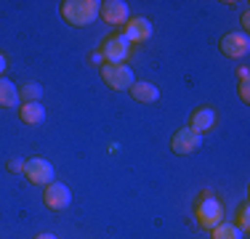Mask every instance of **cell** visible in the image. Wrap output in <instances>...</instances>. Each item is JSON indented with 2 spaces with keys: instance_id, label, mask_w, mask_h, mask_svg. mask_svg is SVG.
Here are the masks:
<instances>
[{
  "instance_id": "17",
  "label": "cell",
  "mask_w": 250,
  "mask_h": 239,
  "mask_svg": "<svg viewBox=\"0 0 250 239\" xmlns=\"http://www.w3.org/2000/svg\"><path fill=\"white\" fill-rule=\"evenodd\" d=\"M237 229H240L242 234H248V229H250V205L248 202L240 205V213H237Z\"/></svg>"
},
{
  "instance_id": "4",
  "label": "cell",
  "mask_w": 250,
  "mask_h": 239,
  "mask_svg": "<svg viewBox=\"0 0 250 239\" xmlns=\"http://www.w3.org/2000/svg\"><path fill=\"white\" fill-rule=\"evenodd\" d=\"M99 56L104 59V64H125V61H128V56H130V43L123 38L120 32L109 35V38L101 43Z\"/></svg>"
},
{
  "instance_id": "7",
  "label": "cell",
  "mask_w": 250,
  "mask_h": 239,
  "mask_svg": "<svg viewBox=\"0 0 250 239\" xmlns=\"http://www.w3.org/2000/svg\"><path fill=\"white\" fill-rule=\"evenodd\" d=\"M200 146H202V136L194 133V130H189V128L176 130L173 139H170V149H173V154H178V157H189V154H194Z\"/></svg>"
},
{
  "instance_id": "20",
  "label": "cell",
  "mask_w": 250,
  "mask_h": 239,
  "mask_svg": "<svg viewBox=\"0 0 250 239\" xmlns=\"http://www.w3.org/2000/svg\"><path fill=\"white\" fill-rule=\"evenodd\" d=\"M248 29H250V14L245 11V14H242V29L240 32H248Z\"/></svg>"
},
{
  "instance_id": "11",
  "label": "cell",
  "mask_w": 250,
  "mask_h": 239,
  "mask_svg": "<svg viewBox=\"0 0 250 239\" xmlns=\"http://www.w3.org/2000/svg\"><path fill=\"white\" fill-rule=\"evenodd\" d=\"M216 120H218V117H216V109H213V106H200V109L192 112L187 128L194 130V133H200V136H205L208 130L216 128Z\"/></svg>"
},
{
  "instance_id": "22",
  "label": "cell",
  "mask_w": 250,
  "mask_h": 239,
  "mask_svg": "<svg viewBox=\"0 0 250 239\" xmlns=\"http://www.w3.org/2000/svg\"><path fill=\"white\" fill-rule=\"evenodd\" d=\"M237 77H240V80H248V77H250V69H248V67H240V69H237Z\"/></svg>"
},
{
  "instance_id": "18",
  "label": "cell",
  "mask_w": 250,
  "mask_h": 239,
  "mask_svg": "<svg viewBox=\"0 0 250 239\" xmlns=\"http://www.w3.org/2000/svg\"><path fill=\"white\" fill-rule=\"evenodd\" d=\"M237 91H240V99L245 101H250V85H248V80H240V88H237Z\"/></svg>"
},
{
  "instance_id": "9",
  "label": "cell",
  "mask_w": 250,
  "mask_h": 239,
  "mask_svg": "<svg viewBox=\"0 0 250 239\" xmlns=\"http://www.w3.org/2000/svg\"><path fill=\"white\" fill-rule=\"evenodd\" d=\"M43 202H45V207H48V210H67V207L72 205V191H69L67 183L53 181L43 191Z\"/></svg>"
},
{
  "instance_id": "2",
  "label": "cell",
  "mask_w": 250,
  "mask_h": 239,
  "mask_svg": "<svg viewBox=\"0 0 250 239\" xmlns=\"http://www.w3.org/2000/svg\"><path fill=\"white\" fill-rule=\"evenodd\" d=\"M194 218H197L200 229L210 231L213 226H218L224 220V205L218 197L213 194H202L197 197V202H194Z\"/></svg>"
},
{
  "instance_id": "10",
  "label": "cell",
  "mask_w": 250,
  "mask_h": 239,
  "mask_svg": "<svg viewBox=\"0 0 250 239\" xmlns=\"http://www.w3.org/2000/svg\"><path fill=\"white\" fill-rule=\"evenodd\" d=\"M99 19H104L106 24H112V27H123V24L130 19L128 3H123V0H104V3L99 5Z\"/></svg>"
},
{
  "instance_id": "15",
  "label": "cell",
  "mask_w": 250,
  "mask_h": 239,
  "mask_svg": "<svg viewBox=\"0 0 250 239\" xmlns=\"http://www.w3.org/2000/svg\"><path fill=\"white\" fill-rule=\"evenodd\" d=\"M210 237L213 239H242L245 234L237 229V223H231V220H221L218 226H213V229H210Z\"/></svg>"
},
{
  "instance_id": "1",
  "label": "cell",
  "mask_w": 250,
  "mask_h": 239,
  "mask_svg": "<svg viewBox=\"0 0 250 239\" xmlns=\"http://www.w3.org/2000/svg\"><path fill=\"white\" fill-rule=\"evenodd\" d=\"M99 5L101 0H64L59 3V16L69 27H88L99 19Z\"/></svg>"
},
{
  "instance_id": "23",
  "label": "cell",
  "mask_w": 250,
  "mask_h": 239,
  "mask_svg": "<svg viewBox=\"0 0 250 239\" xmlns=\"http://www.w3.org/2000/svg\"><path fill=\"white\" fill-rule=\"evenodd\" d=\"M35 239H56V237H53V234H38Z\"/></svg>"
},
{
  "instance_id": "16",
  "label": "cell",
  "mask_w": 250,
  "mask_h": 239,
  "mask_svg": "<svg viewBox=\"0 0 250 239\" xmlns=\"http://www.w3.org/2000/svg\"><path fill=\"white\" fill-rule=\"evenodd\" d=\"M40 96H43V88L38 85V82H27V85L19 88V99L21 104H27V101H38Z\"/></svg>"
},
{
  "instance_id": "8",
  "label": "cell",
  "mask_w": 250,
  "mask_h": 239,
  "mask_svg": "<svg viewBox=\"0 0 250 239\" xmlns=\"http://www.w3.org/2000/svg\"><path fill=\"white\" fill-rule=\"evenodd\" d=\"M152 32H154V29H152L149 19H144V16H130V19L123 24V32L120 35L128 40L130 45H133V43H146V40L152 38Z\"/></svg>"
},
{
  "instance_id": "6",
  "label": "cell",
  "mask_w": 250,
  "mask_h": 239,
  "mask_svg": "<svg viewBox=\"0 0 250 239\" xmlns=\"http://www.w3.org/2000/svg\"><path fill=\"white\" fill-rule=\"evenodd\" d=\"M218 48L226 59H245L250 51V38L248 32H226L221 40H218Z\"/></svg>"
},
{
  "instance_id": "19",
  "label": "cell",
  "mask_w": 250,
  "mask_h": 239,
  "mask_svg": "<svg viewBox=\"0 0 250 239\" xmlns=\"http://www.w3.org/2000/svg\"><path fill=\"white\" fill-rule=\"evenodd\" d=\"M8 170L11 173H24V159H8Z\"/></svg>"
},
{
  "instance_id": "5",
  "label": "cell",
  "mask_w": 250,
  "mask_h": 239,
  "mask_svg": "<svg viewBox=\"0 0 250 239\" xmlns=\"http://www.w3.org/2000/svg\"><path fill=\"white\" fill-rule=\"evenodd\" d=\"M53 165L48 162V159L43 157H29L24 159V178L29 183H35V186H48V183H53Z\"/></svg>"
},
{
  "instance_id": "13",
  "label": "cell",
  "mask_w": 250,
  "mask_h": 239,
  "mask_svg": "<svg viewBox=\"0 0 250 239\" xmlns=\"http://www.w3.org/2000/svg\"><path fill=\"white\" fill-rule=\"evenodd\" d=\"M128 93L133 96L139 104H154V101L160 99V88L157 85H152V82H139V80L130 85Z\"/></svg>"
},
{
  "instance_id": "12",
  "label": "cell",
  "mask_w": 250,
  "mask_h": 239,
  "mask_svg": "<svg viewBox=\"0 0 250 239\" xmlns=\"http://www.w3.org/2000/svg\"><path fill=\"white\" fill-rule=\"evenodd\" d=\"M19 120L24 125H40L45 120V106L40 101H27L19 106Z\"/></svg>"
},
{
  "instance_id": "21",
  "label": "cell",
  "mask_w": 250,
  "mask_h": 239,
  "mask_svg": "<svg viewBox=\"0 0 250 239\" xmlns=\"http://www.w3.org/2000/svg\"><path fill=\"white\" fill-rule=\"evenodd\" d=\"M5 69H8V59H5L3 53H0V77L5 75Z\"/></svg>"
},
{
  "instance_id": "14",
  "label": "cell",
  "mask_w": 250,
  "mask_h": 239,
  "mask_svg": "<svg viewBox=\"0 0 250 239\" xmlns=\"http://www.w3.org/2000/svg\"><path fill=\"white\" fill-rule=\"evenodd\" d=\"M0 106L3 109H19V88L8 77H0Z\"/></svg>"
},
{
  "instance_id": "3",
  "label": "cell",
  "mask_w": 250,
  "mask_h": 239,
  "mask_svg": "<svg viewBox=\"0 0 250 239\" xmlns=\"http://www.w3.org/2000/svg\"><path fill=\"white\" fill-rule=\"evenodd\" d=\"M99 75L109 91H130V85L136 82V75L128 64H101Z\"/></svg>"
}]
</instances>
